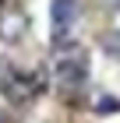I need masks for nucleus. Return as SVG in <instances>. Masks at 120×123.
Here are the masks:
<instances>
[{
  "label": "nucleus",
  "instance_id": "423d86ee",
  "mask_svg": "<svg viewBox=\"0 0 120 123\" xmlns=\"http://www.w3.org/2000/svg\"><path fill=\"white\" fill-rule=\"evenodd\" d=\"M0 123H4V116H0Z\"/></svg>",
  "mask_w": 120,
  "mask_h": 123
},
{
  "label": "nucleus",
  "instance_id": "f03ea898",
  "mask_svg": "<svg viewBox=\"0 0 120 123\" xmlns=\"http://www.w3.org/2000/svg\"><path fill=\"white\" fill-rule=\"evenodd\" d=\"M49 14H53V42H64L74 32V25H78L81 4H78V0H53Z\"/></svg>",
  "mask_w": 120,
  "mask_h": 123
},
{
  "label": "nucleus",
  "instance_id": "7ed1b4c3",
  "mask_svg": "<svg viewBox=\"0 0 120 123\" xmlns=\"http://www.w3.org/2000/svg\"><path fill=\"white\" fill-rule=\"evenodd\" d=\"M4 85H7L11 98H18V102H28V98H35V95L42 92V74H11Z\"/></svg>",
  "mask_w": 120,
  "mask_h": 123
},
{
  "label": "nucleus",
  "instance_id": "20e7f679",
  "mask_svg": "<svg viewBox=\"0 0 120 123\" xmlns=\"http://www.w3.org/2000/svg\"><path fill=\"white\" fill-rule=\"evenodd\" d=\"M102 46L110 49V56H120V32H106L102 35Z\"/></svg>",
  "mask_w": 120,
  "mask_h": 123
},
{
  "label": "nucleus",
  "instance_id": "f257e3e1",
  "mask_svg": "<svg viewBox=\"0 0 120 123\" xmlns=\"http://www.w3.org/2000/svg\"><path fill=\"white\" fill-rule=\"evenodd\" d=\"M53 70H56V81L64 88H85V81H88V53L81 46H64L60 42V53L53 56Z\"/></svg>",
  "mask_w": 120,
  "mask_h": 123
},
{
  "label": "nucleus",
  "instance_id": "39448f33",
  "mask_svg": "<svg viewBox=\"0 0 120 123\" xmlns=\"http://www.w3.org/2000/svg\"><path fill=\"white\" fill-rule=\"evenodd\" d=\"M95 105H99V113H117V109H120V102L113 98V95H99Z\"/></svg>",
  "mask_w": 120,
  "mask_h": 123
}]
</instances>
